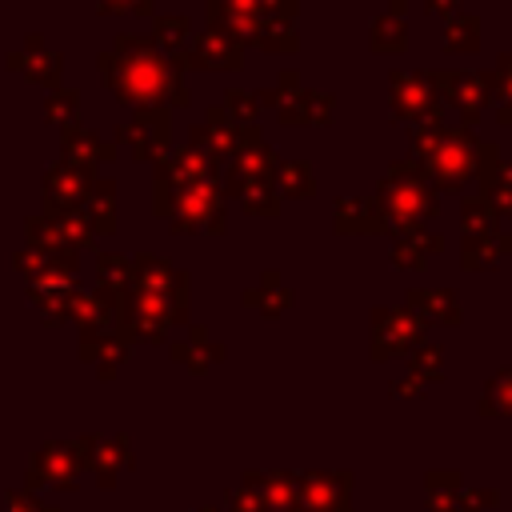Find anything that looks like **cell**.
<instances>
[{"mask_svg": "<svg viewBox=\"0 0 512 512\" xmlns=\"http://www.w3.org/2000/svg\"><path fill=\"white\" fill-rule=\"evenodd\" d=\"M24 236H28V248H32V252H40L52 268L76 272L80 252H76L72 244H64V236L52 228V220H48L44 212H36V216H28V220H24Z\"/></svg>", "mask_w": 512, "mask_h": 512, "instance_id": "cell-20", "label": "cell"}, {"mask_svg": "<svg viewBox=\"0 0 512 512\" xmlns=\"http://www.w3.org/2000/svg\"><path fill=\"white\" fill-rule=\"evenodd\" d=\"M152 4H156V0H96V12H100V16H112V12L152 16Z\"/></svg>", "mask_w": 512, "mask_h": 512, "instance_id": "cell-43", "label": "cell"}, {"mask_svg": "<svg viewBox=\"0 0 512 512\" xmlns=\"http://www.w3.org/2000/svg\"><path fill=\"white\" fill-rule=\"evenodd\" d=\"M408 8V0H388V12H404Z\"/></svg>", "mask_w": 512, "mask_h": 512, "instance_id": "cell-47", "label": "cell"}, {"mask_svg": "<svg viewBox=\"0 0 512 512\" xmlns=\"http://www.w3.org/2000/svg\"><path fill=\"white\" fill-rule=\"evenodd\" d=\"M504 252H512V232H460V268L468 272H484L492 268Z\"/></svg>", "mask_w": 512, "mask_h": 512, "instance_id": "cell-21", "label": "cell"}, {"mask_svg": "<svg viewBox=\"0 0 512 512\" xmlns=\"http://www.w3.org/2000/svg\"><path fill=\"white\" fill-rule=\"evenodd\" d=\"M424 324L408 308H376L372 312V360H392L408 348H420Z\"/></svg>", "mask_w": 512, "mask_h": 512, "instance_id": "cell-10", "label": "cell"}, {"mask_svg": "<svg viewBox=\"0 0 512 512\" xmlns=\"http://www.w3.org/2000/svg\"><path fill=\"white\" fill-rule=\"evenodd\" d=\"M476 148L480 136L464 124L444 120H420L412 124V164L432 184V192H460L468 180H476Z\"/></svg>", "mask_w": 512, "mask_h": 512, "instance_id": "cell-2", "label": "cell"}, {"mask_svg": "<svg viewBox=\"0 0 512 512\" xmlns=\"http://www.w3.org/2000/svg\"><path fill=\"white\" fill-rule=\"evenodd\" d=\"M152 212L160 220H168V228L176 236H196V232L224 236V228H228L220 180H204V184H192V188L152 184Z\"/></svg>", "mask_w": 512, "mask_h": 512, "instance_id": "cell-4", "label": "cell"}, {"mask_svg": "<svg viewBox=\"0 0 512 512\" xmlns=\"http://www.w3.org/2000/svg\"><path fill=\"white\" fill-rule=\"evenodd\" d=\"M240 212H248V216H264V220H276V216H280V192H276V184H264V188H256V192L240 196Z\"/></svg>", "mask_w": 512, "mask_h": 512, "instance_id": "cell-40", "label": "cell"}, {"mask_svg": "<svg viewBox=\"0 0 512 512\" xmlns=\"http://www.w3.org/2000/svg\"><path fill=\"white\" fill-rule=\"evenodd\" d=\"M276 192H280V200H284V196H292V200L316 196L312 164H308V160H284V164L276 168Z\"/></svg>", "mask_w": 512, "mask_h": 512, "instance_id": "cell-32", "label": "cell"}, {"mask_svg": "<svg viewBox=\"0 0 512 512\" xmlns=\"http://www.w3.org/2000/svg\"><path fill=\"white\" fill-rule=\"evenodd\" d=\"M404 308L428 328V324H460V300L448 288H412Z\"/></svg>", "mask_w": 512, "mask_h": 512, "instance_id": "cell-22", "label": "cell"}, {"mask_svg": "<svg viewBox=\"0 0 512 512\" xmlns=\"http://www.w3.org/2000/svg\"><path fill=\"white\" fill-rule=\"evenodd\" d=\"M96 176H88V172H80V168H72V164H52L48 172H44V180H40V200H44V216H60V212H72V208H80L84 204V196H88V184H92Z\"/></svg>", "mask_w": 512, "mask_h": 512, "instance_id": "cell-13", "label": "cell"}, {"mask_svg": "<svg viewBox=\"0 0 512 512\" xmlns=\"http://www.w3.org/2000/svg\"><path fill=\"white\" fill-rule=\"evenodd\" d=\"M8 60V68L12 72H20L24 80H32V84H40V88H60V76H64V56L56 52V48H44V40L36 36V32H28V40H24V48L20 52H8L4 56Z\"/></svg>", "mask_w": 512, "mask_h": 512, "instance_id": "cell-14", "label": "cell"}, {"mask_svg": "<svg viewBox=\"0 0 512 512\" xmlns=\"http://www.w3.org/2000/svg\"><path fill=\"white\" fill-rule=\"evenodd\" d=\"M256 132H260V124H256V128H236L232 116H228L224 104H220V108H208L204 120L188 128V148H196L204 160H212L216 168H224V164L232 160V152H236L248 136H256Z\"/></svg>", "mask_w": 512, "mask_h": 512, "instance_id": "cell-8", "label": "cell"}, {"mask_svg": "<svg viewBox=\"0 0 512 512\" xmlns=\"http://www.w3.org/2000/svg\"><path fill=\"white\" fill-rule=\"evenodd\" d=\"M444 252V236L440 232H408V236H392V268H428V260Z\"/></svg>", "mask_w": 512, "mask_h": 512, "instance_id": "cell-24", "label": "cell"}, {"mask_svg": "<svg viewBox=\"0 0 512 512\" xmlns=\"http://www.w3.org/2000/svg\"><path fill=\"white\" fill-rule=\"evenodd\" d=\"M128 276H132V288L128 292H144V296H164V300H176L188 308V276L172 264H164L160 256L152 252H136L128 256Z\"/></svg>", "mask_w": 512, "mask_h": 512, "instance_id": "cell-12", "label": "cell"}, {"mask_svg": "<svg viewBox=\"0 0 512 512\" xmlns=\"http://www.w3.org/2000/svg\"><path fill=\"white\" fill-rule=\"evenodd\" d=\"M204 180H220V168L188 144L176 148V152H164L152 168V184H168V188H192V184H204Z\"/></svg>", "mask_w": 512, "mask_h": 512, "instance_id": "cell-16", "label": "cell"}, {"mask_svg": "<svg viewBox=\"0 0 512 512\" xmlns=\"http://www.w3.org/2000/svg\"><path fill=\"white\" fill-rule=\"evenodd\" d=\"M176 64L180 68H204V72H236V68H244V44H236L228 32L208 24L204 32H196L188 40V48L180 52Z\"/></svg>", "mask_w": 512, "mask_h": 512, "instance_id": "cell-11", "label": "cell"}, {"mask_svg": "<svg viewBox=\"0 0 512 512\" xmlns=\"http://www.w3.org/2000/svg\"><path fill=\"white\" fill-rule=\"evenodd\" d=\"M332 228L340 236H384L388 220L376 196H340L332 204Z\"/></svg>", "mask_w": 512, "mask_h": 512, "instance_id": "cell-17", "label": "cell"}, {"mask_svg": "<svg viewBox=\"0 0 512 512\" xmlns=\"http://www.w3.org/2000/svg\"><path fill=\"white\" fill-rule=\"evenodd\" d=\"M428 80H432L436 96L460 112L464 128H472L484 116V108H488V80H484V72H444L440 68V72H428Z\"/></svg>", "mask_w": 512, "mask_h": 512, "instance_id": "cell-9", "label": "cell"}, {"mask_svg": "<svg viewBox=\"0 0 512 512\" xmlns=\"http://www.w3.org/2000/svg\"><path fill=\"white\" fill-rule=\"evenodd\" d=\"M440 376H444V352H440L436 344H420L416 356H412L408 380H416V384L424 388V384H432V380H440Z\"/></svg>", "mask_w": 512, "mask_h": 512, "instance_id": "cell-38", "label": "cell"}, {"mask_svg": "<svg viewBox=\"0 0 512 512\" xmlns=\"http://www.w3.org/2000/svg\"><path fill=\"white\" fill-rule=\"evenodd\" d=\"M152 44H156V52L160 56H168L172 64L180 60V52L188 48V40H192V20L184 16V12H176V16H156L152 20V36H148Z\"/></svg>", "mask_w": 512, "mask_h": 512, "instance_id": "cell-25", "label": "cell"}, {"mask_svg": "<svg viewBox=\"0 0 512 512\" xmlns=\"http://www.w3.org/2000/svg\"><path fill=\"white\" fill-rule=\"evenodd\" d=\"M256 4H260L264 20H296V12H300L296 0H256Z\"/></svg>", "mask_w": 512, "mask_h": 512, "instance_id": "cell-44", "label": "cell"}, {"mask_svg": "<svg viewBox=\"0 0 512 512\" xmlns=\"http://www.w3.org/2000/svg\"><path fill=\"white\" fill-rule=\"evenodd\" d=\"M76 108H80V92H72V88H52L44 96V120L52 128H68L76 120Z\"/></svg>", "mask_w": 512, "mask_h": 512, "instance_id": "cell-35", "label": "cell"}, {"mask_svg": "<svg viewBox=\"0 0 512 512\" xmlns=\"http://www.w3.org/2000/svg\"><path fill=\"white\" fill-rule=\"evenodd\" d=\"M332 120V96L320 88H308V104H304V124H328Z\"/></svg>", "mask_w": 512, "mask_h": 512, "instance_id": "cell-42", "label": "cell"}, {"mask_svg": "<svg viewBox=\"0 0 512 512\" xmlns=\"http://www.w3.org/2000/svg\"><path fill=\"white\" fill-rule=\"evenodd\" d=\"M496 120L500 124H512V108H496Z\"/></svg>", "mask_w": 512, "mask_h": 512, "instance_id": "cell-46", "label": "cell"}, {"mask_svg": "<svg viewBox=\"0 0 512 512\" xmlns=\"http://www.w3.org/2000/svg\"><path fill=\"white\" fill-rule=\"evenodd\" d=\"M496 168H500V148L492 140H480V148H476V180H480V192L492 184Z\"/></svg>", "mask_w": 512, "mask_h": 512, "instance_id": "cell-41", "label": "cell"}, {"mask_svg": "<svg viewBox=\"0 0 512 512\" xmlns=\"http://www.w3.org/2000/svg\"><path fill=\"white\" fill-rule=\"evenodd\" d=\"M76 272H60V268H48L44 276L28 280V300L40 308L44 324H64L68 320V308L76 300Z\"/></svg>", "mask_w": 512, "mask_h": 512, "instance_id": "cell-15", "label": "cell"}, {"mask_svg": "<svg viewBox=\"0 0 512 512\" xmlns=\"http://www.w3.org/2000/svg\"><path fill=\"white\" fill-rule=\"evenodd\" d=\"M204 16L212 28L228 32L236 44H252L264 24V12L256 0H204Z\"/></svg>", "mask_w": 512, "mask_h": 512, "instance_id": "cell-18", "label": "cell"}, {"mask_svg": "<svg viewBox=\"0 0 512 512\" xmlns=\"http://www.w3.org/2000/svg\"><path fill=\"white\" fill-rule=\"evenodd\" d=\"M388 116L392 120H444V100L436 96L428 72H388Z\"/></svg>", "mask_w": 512, "mask_h": 512, "instance_id": "cell-7", "label": "cell"}, {"mask_svg": "<svg viewBox=\"0 0 512 512\" xmlns=\"http://www.w3.org/2000/svg\"><path fill=\"white\" fill-rule=\"evenodd\" d=\"M252 44L264 48V52H296V48H300L296 20H264Z\"/></svg>", "mask_w": 512, "mask_h": 512, "instance_id": "cell-33", "label": "cell"}, {"mask_svg": "<svg viewBox=\"0 0 512 512\" xmlns=\"http://www.w3.org/2000/svg\"><path fill=\"white\" fill-rule=\"evenodd\" d=\"M276 168H280L276 148L264 144V136L256 132V136H248V140L232 152V160L220 168V192L232 196V200H240V196H248V192H256V188H264V184H276Z\"/></svg>", "mask_w": 512, "mask_h": 512, "instance_id": "cell-5", "label": "cell"}, {"mask_svg": "<svg viewBox=\"0 0 512 512\" xmlns=\"http://www.w3.org/2000/svg\"><path fill=\"white\" fill-rule=\"evenodd\" d=\"M96 68H100L104 88L120 104H136V108H188L192 104L184 68L160 56L156 44L144 36H132V32L116 36L112 48L96 56Z\"/></svg>", "mask_w": 512, "mask_h": 512, "instance_id": "cell-1", "label": "cell"}, {"mask_svg": "<svg viewBox=\"0 0 512 512\" xmlns=\"http://www.w3.org/2000/svg\"><path fill=\"white\" fill-rule=\"evenodd\" d=\"M224 112L232 116L236 128H256V116H260L256 96L244 92V88H228V92H224Z\"/></svg>", "mask_w": 512, "mask_h": 512, "instance_id": "cell-39", "label": "cell"}, {"mask_svg": "<svg viewBox=\"0 0 512 512\" xmlns=\"http://www.w3.org/2000/svg\"><path fill=\"white\" fill-rule=\"evenodd\" d=\"M172 360H180V364H188L192 372H204L208 364H216V360H224V344H216V340H208V332H204V328H192L184 344H172Z\"/></svg>", "mask_w": 512, "mask_h": 512, "instance_id": "cell-31", "label": "cell"}, {"mask_svg": "<svg viewBox=\"0 0 512 512\" xmlns=\"http://www.w3.org/2000/svg\"><path fill=\"white\" fill-rule=\"evenodd\" d=\"M60 152H64V164H72V168L96 176V168L116 156V144H112V140H100V136L88 132L80 120H72L68 128H60Z\"/></svg>", "mask_w": 512, "mask_h": 512, "instance_id": "cell-19", "label": "cell"}, {"mask_svg": "<svg viewBox=\"0 0 512 512\" xmlns=\"http://www.w3.org/2000/svg\"><path fill=\"white\" fill-rule=\"evenodd\" d=\"M444 52L472 56L480 52V16L476 12H452L444 24Z\"/></svg>", "mask_w": 512, "mask_h": 512, "instance_id": "cell-30", "label": "cell"}, {"mask_svg": "<svg viewBox=\"0 0 512 512\" xmlns=\"http://www.w3.org/2000/svg\"><path fill=\"white\" fill-rule=\"evenodd\" d=\"M172 108H136L132 112V120H124V124H116V132H112V144L116 148H124L132 160H160L164 152H168V140H172V116H168Z\"/></svg>", "mask_w": 512, "mask_h": 512, "instance_id": "cell-6", "label": "cell"}, {"mask_svg": "<svg viewBox=\"0 0 512 512\" xmlns=\"http://www.w3.org/2000/svg\"><path fill=\"white\" fill-rule=\"evenodd\" d=\"M132 288V276H128V256H116V252H96V296L104 300H124Z\"/></svg>", "mask_w": 512, "mask_h": 512, "instance_id": "cell-26", "label": "cell"}, {"mask_svg": "<svg viewBox=\"0 0 512 512\" xmlns=\"http://www.w3.org/2000/svg\"><path fill=\"white\" fill-rule=\"evenodd\" d=\"M372 196L380 200L392 236L428 232V224H436V216H440V196L432 192V184L420 176V168L412 160H396L380 176Z\"/></svg>", "mask_w": 512, "mask_h": 512, "instance_id": "cell-3", "label": "cell"}, {"mask_svg": "<svg viewBox=\"0 0 512 512\" xmlns=\"http://www.w3.org/2000/svg\"><path fill=\"white\" fill-rule=\"evenodd\" d=\"M424 12L428 16H452L456 12V0H424Z\"/></svg>", "mask_w": 512, "mask_h": 512, "instance_id": "cell-45", "label": "cell"}, {"mask_svg": "<svg viewBox=\"0 0 512 512\" xmlns=\"http://www.w3.org/2000/svg\"><path fill=\"white\" fill-rule=\"evenodd\" d=\"M480 412L484 416H512V368H504L496 380H488Z\"/></svg>", "mask_w": 512, "mask_h": 512, "instance_id": "cell-37", "label": "cell"}, {"mask_svg": "<svg viewBox=\"0 0 512 512\" xmlns=\"http://www.w3.org/2000/svg\"><path fill=\"white\" fill-rule=\"evenodd\" d=\"M48 220H52V228L64 236V244H72L76 252L96 244V232H92V224L84 220V212H80V208H72V212H60V216H48Z\"/></svg>", "mask_w": 512, "mask_h": 512, "instance_id": "cell-34", "label": "cell"}, {"mask_svg": "<svg viewBox=\"0 0 512 512\" xmlns=\"http://www.w3.org/2000/svg\"><path fill=\"white\" fill-rule=\"evenodd\" d=\"M276 100H272V112L284 120V124H304V104H308V88L300 84V76L292 68H284L276 76Z\"/></svg>", "mask_w": 512, "mask_h": 512, "instance_id": "cell-27", "label": "cell"}, {"mask_svg": "<svg viewBox=\"0 0 512 512\" xmlns=\"http://www.w3.org/2000/svg\"><path fill=\"white\" fill-rule=\"evenodd\" d=\"M368 48L380 52V56H392V52H404L408 48V24H404V12H380L368 28Z\"/></svg>", "mask_w": 512, "mask_h": 512, "instance_id": "cell-29", "label": "cell"}, {"mask_svg": "<svg viewBox=\"0 0 512 512\" xmlns=\"http://www.w3.org/2000/svg\"><path fill=\"white\" fill-rule=\"evenodd\" d=\"M80 212H84V220L92 224L96 236H112L116 232V180L96 176L88 184V196H84Z\"/></svg>", "mask_w": 512, "mask_h": 512, "instance_id": "cell-23", "label": "cell"}, {"mask_svg": "<svg viewBox=\"0 0 512 512\" xmlns=\"http://www.w3.org/2000/svg\"><path fill=\"white\" fill-rule=\"evenodd\" d=\"M244 304L256 308V312H264V316H280V312L292 304V292L284 288V280H280L276 268H264V272H260V284L244 292Z\"/></svg>", "mask_w": 512, "mask_h": 512, "instance_id": "cell-28", "label": "cell"}, {"mask_svg": "<svg viewBox=\"0 0 512 512\" xmlns=\"http://www.w3.org/2000/svg\"><path fill=\"white\" fill-rule=\"evenodd\" d=\"M496 220H500V216L488 208V200H484L480 192L460 200V232H492Z\"/></svg>", "mask_w": 512, "mask_h": 512, "instance_id": "cell-36", "label": "cell"}]
</instances>
